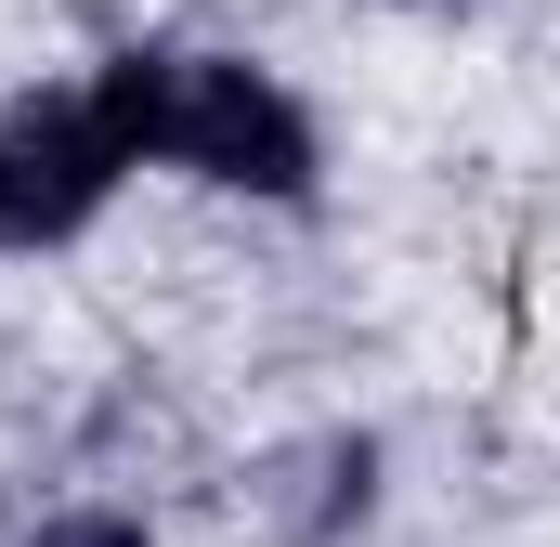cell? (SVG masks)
Listing matches in <instances>:
<instances>
[{
  "mask_svg": "<svg viewBox=\"0 0 560 547\" xmlns=\"http://www.w3.org/2000/svg\"><path fill=\"white\" fill-rule=\"evenodd\" d=\"M39 547H143V522H118V509H66V522H39Z\"/></svg>",
  "mask_w": 560,
  "mask_h": 547,
  "instance_id": "3957f363",
  "label": "cell"
},
{
  "mask_svg": "<svg viewBox=\"0 0 560 547\" xmlns=\"http://www.w3.org/2000/svg\"><path fill=\"white\" fill-rule=\"evenodd\" d=\"M143 156L118 143L105 92H39L0 118V248H66Z\"/></svg>",
  "mask_w": 560,
  "mask_h": 547,
  "instance_id": "7a4b0ae2",
  "label": "cell"
},
{
  "mask_svg": "<svg viewBox=\"0 0 560 547\" xmlns=\"http://www.w3.org/2000/svg\"><path fill=\"white\" fill-rule=\"evenodd\" d=\"M92 92L131 156H170L196 183H235V196H313V118L235 53H118Z\"/></svg>",
  "mask_w": 560,
  "mask_h": 547,
  "instance_id": "6da1fadb",
  "label": "cell"
}]
</instances>
